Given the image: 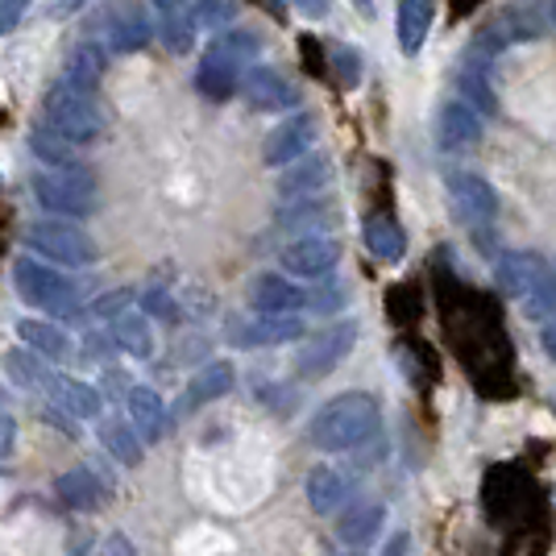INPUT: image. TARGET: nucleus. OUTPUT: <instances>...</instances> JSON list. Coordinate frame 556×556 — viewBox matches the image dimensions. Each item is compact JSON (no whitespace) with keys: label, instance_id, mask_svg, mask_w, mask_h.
<instances>
[{"label":"nucleus","instance_id":"6","mask_svg":"<svg viewBox=\"0 0 556 556\" xmlns=\"http://www.w3.org/2000/svg\"><path fill=\"white\" fill-rule=\"evenodd\" d=\"M22 241L34 254L50 257L59 266H96V257H100L92 237L84 229H75V225H63V220H34L22 232Z\"/></svg>","mask_w":556,"mask_h":556},{"label":"nucleus","instance_id":"29","mask_svg":"<svg viewBox=\"0 0 556 556\" xmlns=\"http://www.w3.org/2000/svg\"><path fill=\"white\" fill-rule=\"evenodd\" d=\"M366 250H370L378 262H399L407 254V237L394 225L391 216H370L366 220Z\"/></svg>","mask_w":556,"mask_h":556},{"label":"nucleus","instance_id":"23","mask_svg":"<svg viewBox=\"0 0 556 556\" xmlns=\"http://www.w3.org/2000/svg\"><path fill=\"white\" fill-rule=\"evenodd\" d=\"M328 179H332V163H328L325 154H316V159H307V163L291 166V170L278 179V195H282V200L316 195L320 187H328Z\"/></svg>","mask_w":556,"mask_h":556},{"label":"nucleus","instance_id":"36","mask_svg":"<svg viewBox=\"0 0 556 556\" xmlns=\"http://www.w3.org/2000/svg\"><path fill=\"white\" fill-rule=\"evenodd\" d=\"M278 225H282V229H316V225H332V204H303V208L282 212Z\"/></svg>","mask_w":556,"mask_h":556},{"label":"nucleus","instance_id":"22","mask_svg":"<svg viewBox=\"0 0 556 556\" xmlns=\"http://www.w3.org/2000/svg\"><path fill=\"white\" fill-rule=\"evenodd\" d=\"M0 366L9 374V382L22 391H54V374L47 370V362L34 349H9Z\"/></svg>","mask_w":556,"mask_h":556},{"label":"nucleus","instance_id":"15","mask_svg":"<svg viewBox=\"0 0 556 556\" xmlns=\"http://www.w3.org/2000/svg\"><path fill=\"white\" fill-rule=\"evenodd\" d=\"M300 337H303L300 316H254V320H237L229 328V341L241 349L287 345V341H300Z\"/></svg>","mask_w":556,"mask_h":556},{"label":"nucleus","instance_id":"41","mask_svg":"<svg viewBox=\"0 0 556 556\" xmlns=\"http://www.w3.org/2000/svg\"><path fill=\"white\" fill-rule=\"evenodd\" d=\"M13 448H17V424L9 416H0V462L13 457Z\"/></svg>","mask_w":556,"mask_h":556},{"label":"nucleus","instance_id":"35","mask_svg":"<svg viewBox=\"0 0 556 556\" xmlns=\"http://www.w3.org/2000/svg\"><path fill=\"white\" fill-rule=\"evenodd\" d=\"M328 59H332V75H337L341 88H357L362 84V54L353 47H332Z\"/></svg>","mask_w":556,"mask_h":556},{"label":"nucleus","instance_id":"11","mask_svg":"<svg viewBox=\"0 0 556 556\" xmlns=\"http://www.w3.org/2000/svg\"><path fill=\"white\" fill-rule=\"evenodd\" d=\"M241 96L254 113H287L300 104V88L275 67H250L241 79Z\"/></svg>","mask_w":556,"mask_h":556},{"label":"nucleus","instance_id":"49","mask_svg":"<svg viewBox=\"0 0 556 556\" xmlns=\"http://www.w3.org/2000/svg\"><path fill=\"white\" fill-rule=\"evenodd\" d=\"M341 556H353V553H341Z\"/></svg>","mask_w":556,"mask_h":556},{"label":"nucleus","instance_id":"21","mask_svg":"<svg viewBox=\"0 0 556 556\" xmlns=\"http://www.w3.org/2000/svg\"><path fill=\"white\" fill-rule=\"evenodd\" d=\"M349 478L341 469H332V465H316L312 473H307V503L316 515H332V510L341 507L349 498Z\"/></svg>","mask_w":556,"mask_h":556},{"label":"nucleus","instance_id":"8","mask_svg":"<svg viewBox=\"0 0 556 556\" xmlns=\"http://www.w3.org/2000/svg\"><path fill=\"white\" fill-rule=\"evenodd\" d=\"M353 341H357V325H353V320H341V325L316 332V337L300 349L295 374H300V378H325V374H332L349 353H353Z\"/></svg>","mask_w":556,"mask_h":556},{"label":"nucleus","instance_id":"2","mask_svg":"<svg viewBox=\"0 0 556 556\" xmlns=\"http://www.w3.org/2000/svg\"><path fill=\"white\" fill-rule=\"evenodd\" d=\"M42 116H47V129H54L71 146H92V141L109 134V113L96 100V92H79V88H71L67 79L47 88Z\"/></svg>","mask_w":556,"mask_h":556},{"label":"nucleus","instance_id":"27","mask_svg":"<svg viewBox=\"0 0 556 556\" xmlns=\"http://www.w3.org/2000/svg\"><path fill=\"white\" fill-rule=\"evenodd\" d=\"M54 403H59V412H67L75 419H96L100 416V391L88 387V382H79V378H54Z\"/></svg>","mask_w":556,"mask_h":556},{"label":"nucleus","instance_id":"20","mask_svg":"<svg viewBox=\"0 0 556 556\" xmlns=\"http://www.w3.org/2000/svg\"><path fill=\"white\" fill-rule=\"evenodd\" d=\"M129 419H134V432H138L146 444L163 441L166 432V403L163 394L154 391V387H134L129 391Z\"/></svg>","mask_w":556,"mask_h":556},{"label":"nucleus","instance_id":"30","mask_svg":"<svg viewBox=\"0 0 556 556\" xmlns=\"http://www.w3.org/2000/svg\"><path fill=\"white\" fill-rule=\"evenodd\" d=\"M59 498L75 510H92L100 498H104V486L96 482L92 469H67L63 478H59Z\"/></svg>","mask_w":556,"mask_h":556},{"label":"nucleus","instance_id":"1","mask_svg":"<svg viewBox=\"0 0 556 556\" xmlns=\"http://www.w3.org/2000/svg\"><path fill=\"white\" fill-rule=\"evenodd\" d=\"M378 424H382L378 399L370 391H345L328 399L325 407L312 416L307 437L320 453H349V448H362L366 441H374Z\"/></svg>","mask_w":556,"mask_h":556},{"label":"nucleus","instance_id":"17","mask_svg":"<svg viewBox=\"0 0 556 556\" xmlns=\"http://www.w3.org/2000/svg\"><path fill=\"white\" fill-rule=\"evenodd\" d=\"M437 138L444 150H473L482 141V116L469 100H448L437 121Z\"/></svg>","mask_w":556,"mask_h":556},{"label":"nucleus","instance_id":"38","mask_svg":"<svg viewBox=\"0 0 556 556\" xmlns=\"http://www.w3.org/2000/svg\"><path fill=\"white\" fill-rule=\"evenodd\" d=\"M478 79H482V75L465 71V75H462V88L469 96H473V104H478V109H490V113H494V96H490V88H486V84H478Z\"/></svg>","mask_w":556,"mask_h":556},{"label":"nucleus","instance_id":"33","mask_svg":"<svg viewBox=\"0 0 556 556\" xmlns=\"http://www.w3.org/2000/svg\"><path fill=\"white\" fill-rule=\"evenodd\" d=\"M195 17L191 13H170L166 17V25H163V42H166V50H175V54H187L191 50V42H195Z\"/></svg>","mask_w":556,"mask_h":556},{"label":"nucleus","instance_id":"28","mask_svg":"<svg viewBox=\"0 0 556 556\" xmlns=\"http://www.w3.org/2000/svg\"><path fill=\"white\" fill-rule=\"evenodd\" d=\"M100 444H104V453H109L116 465H125V469L141 465V437L125 419H104V424H100Z\"/></svg>","mask_w":556,"mask_h":556},{"label":"nucleus","instance_id":"16","mask_svg":"<svg viewBox=\"0 0 556 556\" xmlns=\"http://www.w3.org/2000/svg\"><path fill=\"white\" fill-rule=\"evenodd\" d=\"M250 303H254L257 316H300L307 307V291H300L291 278L257 275L250 287Z\"/></svg>","mask_w":556,"mask_h":556},{"label":"nucleus","instance_id":"19","mask_svg":"<svg viewBox=\"0 0 556 556\" xmlns=\"http://www.w3.org/2000/svg\"><path fill=\"white\" fill-rule=\"evenodd\" d=\"M437 22V0H399V50L416 59Z\"/></svg>","mask_w":556,"mask_h":556},{"label":"nucleus","instance_id":"45","mask_svg":"<svg viewBox=\"0 0 556 556\" xmlns=\"http://www.w3.org/2000/svg\"><path fill=\"white\" fill-rule=\"evenodd\" d=\"M540 345H544V353H548V357H553L556 362V320L548 328H544V337H540Z\"/></svg>","mask_w":556,"mask_h":556},{"label":"nucleus","instance_id":"24","mask_svg":"<svg viewBox=\"0 0 556 556\" xmlns=\"http://www.w3.org/2000/svg\"><path fill=\"white\" fill-rule=\"evenodd\" d=\"M382 519H387L382 503H362V507L345 510V519L337 523V540L345 548H366L374 535H378V528H382Z\"/></svg>","mask_w":556,"mask_h":556},{"label":"nucleus","instance_id":"9","mask_svg":"<svg viewBox=\"0 0 556 556\" xmlns=\"http://www.w3.org/2000/svg\"><path fill=\"white\" fill-rule=\"evenodd\" d=\"M320 138V121L312 113H291L287 121H278V129L262 146L266 166H291L300 163L303 154H312V146Z\"/></svg>","mask_w":556,"mask_h":556},{"label":"nucleus","instance_id":"3","mask_svg":"<svg viewBox=\"0 0 556 556\" xmlns=\"http://www.w3.org/2000/svg\"><path fill=\"white\" fill-rule=\"evenodd\" d=\"M262 50V38L254 29H229L220 34L204 59H200V71H195V88L208 96V100H229L232 92H241V79H245V63L257 59Z\"/></svg>","mask_w":556,"mask_h":556},{"label":"nucleus","instance_id":"48","mask_svg":"<svg viewBox=\"0 0 556 556\" xmlns=\"http://www.w3.org/2000/svg\"><path fill=\"white\" fill-rule=\"evenodd\" d=\"M357 4H370V0H357Z\"/></svg>","mask_w":556,"mask_h":556},{"label":"nucleus","instance_id":"4","mask_svg":"<svg viewBox=\"0 0 556 556\" xmlns=\"http://www.w3.org/2000/svg\"><path fill=\"white\" fill-rule=\"evenodd\" d=\"M13 287L29 307L47 312V316H75L79 312V287L67 275L50 270L47 262L17 257L13 262Z\"/></svg>","mask_w":556,"mask_h":556},{"label":"nucleus","instance_id":"7","mask_svg":"<svg viewBox=\"0 0 556 556\" xmlns=\"http://www.w3.org/2000/svg\"><path fill=\"white\" fill-rule=\"evenodd\" d=\"M88 34H92V42H100V47L113 50V54H138L150 42V22H146L141 4L116 0V4L100 9L92 22H88Z\"/></svg>","mask_w":556,"mask_h":556},{"label":"nucleus","instance_id":"34","mask_svg":"<svg viewBox=\"0 0 556 556\" xmlns=\"http://www.w3.org/2000/svg\"><path fill=\"white\" fill-rule=\"evenodd\" d=\"M191 17H195V29H220L237 17V0H200Z\"/></svg>","mask_w":556,"mask_h":556},{"label":"nucleus","instance_id":"37","mask_svg":"<svg viewBox=\"0 0 556 556\" xmlns=\"http://www.w3.org/2000/svg\"><path fill=\"white\" fill-rule=\"evenodd\" d=\"M345 282H325L320 291H307V307H316V312H337L341 303H345Z\"/></svg>","mask_w":556,"mask_h":556},{"label":"nucleus","instance_id":"44","mask_svg":"<svg viewBox=\"0 0 556 556\" xmlns=\"http://www.w3.org/2000/svg\"><path fill=\"white\" fill-rule=\"evenodd\" d=\"M88 0H50V17H71V13H79Z\"/></svg>","mask_w":556,"mask_h":556},{"label":"nucleus","instance_id":"39","mask_svg":"<svg viewBox=\"0 0 556 556\" xmlns=\"http://www.w3.org/2000/svg\"><path fill=\"white\" fill-rule=\"evenodd\" d=\"M25 9H29V0H0V38H4L13 25L22 22Z\"/></svg>","mask_w":556,"mask_h":556},{"label":"nucleus","instance_id":"31","mask_svg":"<svg viewBox=\"0 0 556 556\" xmlns=\"http://www.w3.org/2000/svg\"><path fill=\"white\" fill-rule=\"evenodd\" d=\"M29 150H34V159H42L50 170H71V166H79V154H75V146L63 141L54 129H34L29 134Z\"/></svg>","mask_w":556,"mask_h":556},{"label":"nucleus","instance_id":"46","mask_svg":"<svg viewBox=\"0 0 556 556\" xmlns=\"http://www.w3.org/2000/svg\"><path fill=\"white\" fill-rule=\"evenodd\" d=\"M154 4H159V9H163L166 17H170V13H184V4H187V0H154Z\"/></svg>","mask_w":556,"mask_h":556},{"label":"nucleus","instance_id":"43","mask_svg":"<svg viewBox=\"0 0 556 556\" xmlns=\"http://www.w3.org/2000/svg\"><path fill=\"white\" fill-rule=\"evenodd\" d=\"M407 553H412V535L407 532H394L387 540V548H382V556H407Z\"/></svg>","mask_w":556,"mask_h":556},{"label":"nucleus","instance_id":"18","mask_svg":"<svg viewBox=\"0 0 556 556\" xmlns=\"http://www.w3.org/2000/svg\"><path fill=\"white\" fill-rule=\"evenodd\" d=\"M104 71H109V50L100 42H75L67 50V59H63V79L79 92H96Z\"/></svg>","mask_w":556,"mask_h":556},{"label":"nucleus","instance_id":"14","mask_svg":"<svg viewBox=\"0 0 556 556\" xmlns=\"http://www.w3.org/2000/svg\"><path fill=\"white\" fill-rule=\"evenodd\" d=\"M232 382H237L232 362H208L204 370L187 378L184 394H179V403H175V419H187L191 412H200V407H208L216 399H225V394L232 391Z\"/></svg>","mask_w":556,"mask_h":556},{"label":"nucleus","instance_id":"42","mask_svg":"<svg viewBox=\"0 0 556 556\" xmlns=\"http://www.w3.org/2000/svg\"><path fill=\"white\" fill-rule=\"evenodd\" d=\"M291 4L300 9L303 17H328V13H332V4H328V0H291Z\"/></svg>","mask_w":556,"mask_h":556},{"label":"nucleus","instance_id":"13","mask_svg":"<svg viewBox=\"0 0 556 556\" xmlns=\"http://www.w3.org/2000/svg\"><path fill=\"white\" fill-rule=\"evenodd\" d=\"M548 266H553V262H548L544 254H532V250H510V254L498 257V266H494V282H498V291H503V295L528 300L535 287L544 282Z\"/></svg>","mask_w":556,"mask_h":556},{"label":"nucleus","instance_id":"25","mask_svg":"<svg viewBox=\"0 0 556 556\" xmlns=\"http://www.w3.org/2000/svg\"><path fill=\"white\" fill-rule=\"evenodd\" d=\"M113 341L121 353H129V357H154V328H150V316H141V312H125V316H116L113 320Z\"/></svg>","mask_w":556,"mask_h":556},{"label":"nucleus","instance_id":"10","mask_svg":"<svg viewBox=\"0 0 556 556\" xmlns=\"http://www.w3.org/2000/svg\"><path fill=\"white\" fill-rule=\"evenodd\" d=\"M444 187H448V200L462 216L465 225H490L494 212H498V195L494 187L482 179V175H469V170H448L444 175Z\"/></svg>","mask_w":556,"mask_h":556},{"label":"nucleus","instance_id":"32","mask_svg":"<svg viewBox=\"0 0 556 556\" xmlns=\"http://www.w3.org/2000/svg\"><path fill=\"white\" fill-rule=\"evenodd\" d=\"M553 312H556V257H553V266H548V275H544V282L523 300V316H528V320H548Z\"/></svg>","mask_w":556,"mask_h":556},{"label":"nucleus","instance_id":"50","mask_svg":"<svg viewBox=\"0 0 556 556\" xmlns=\"http://www.w3.org/2000/svg\"><path fill=\"white\" fill-rule=\"evenodd\" d=\"M0 478H4V473H0Z\"/></svg>","mask_w":556,"mask_h":556},{"label":"nucleus","instance_id":"47","mask_svg":"<svg viewBox=\"0 0 556 556\" xmlns=\"http://www.w3.org/2000/svg\"><path fill=\"white\" fill-rule=\"evenodd\" d=\"M553 25H556V4H553Z\"/></svg>","mask_w":556,"mask_h":556},{"label":"nucleus","instance_id":"12","mask_svg":"<svg viewBox=\"0 0 556 556\" xmlns=\"http://www.w3.org/2000/svg\"><path fill=\"white\" fill-rule=\"evenodd\" d=\"M282 270L295 278H325L337 262H341V241L337 237H320V232H312V237H295L287 250H282Z\"/></svg>","mask_w":556,"mask_h":556},{"label":"nucleus","instance_id":"40","mask_svg":"<svg viewBox=\"0 0 556 556\" xmlns=\"http://www.w3.org/2000/svg\"><path fill=\"white\" fill-rule=\"evenodd\" d=\"M100 556H138V553H134L129 535L113 532V535H104V540H100Z\"/></svg>","mask_w":556,"mask_h":556},{"label":"nucleus","instance_id":"26","mask_svg":"<svg viewBox=\"0 0 556 556\" xmlns=\"http://www.w3.org/2000/svg\"><path fill=\"white\" fill-rule=\"evenodd\" d=\"M17 337H22L25 349H34V353L47 357V362H63L71 353V337L59 325H47V320H22V325H17Z\"/></svg>","mask_w":556,"mask_h":556},{"label":"nucleus","instance_id":"5","mask_svg":"<svg viewBox=\"0 0 556 556\" xmlns=\"http://www.w3.org/2000/svg\"><path fill=\"white\" fill-rule=\"evenodd\" d=\"M29 187H34V200L47 212H59V216H92L96 204H100V187L79 166H71V170H42Z\"/></svg>","mask_w":556,"mask_h":556}]
</instances>
